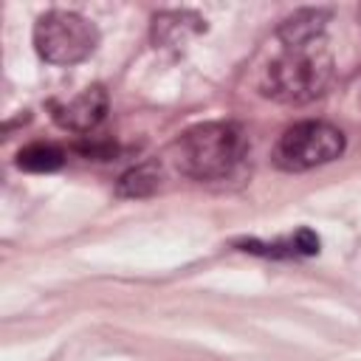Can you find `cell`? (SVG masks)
Masks as SVG:
<instances>
[{
  "label": "cell",
  "instance_id": "cell-1",
  "mask_svg": "<svg viewBox=\"0 0 361 361\" xmlns=\"http://www.w3.org/2000/svg\"><path fill=\"white\" fill-rule=\"evenodd\" d=\"M333 79V56L324 37L282 42V51L265 65L259 90L282 104H305L324 93Z\"/></svg>",
  "mask_w": 361,
  "mask_h": 361
},
{
  "label": "cell",
  "instance_id": "cell-2",
  "mask_svg": "<svg viewBox=\"0 0 361 361\" xmlns=\"http://www.w3.org/2000/svg\"><path fill=\"white\" fill-rule=\"evenodd\" d=\"M248 149L245 133L234 121H206L189 127L175 141V166L195 180H226L237 172Z\"/></svg>",
  "mask_w": 361,
  "mask_h": 361
},
{
  "label": "cell",
  "instance_id": "cell-3",
  "mask_svg": "<svg viewBox=\"0 0 361 361\" xmlns=\"http://www.w3.org/2000/svg\"><path fill=\"white\" fill-rule=\"evenodd\" d=\"M99 45L96 25L76 11H48L34 25V48L51 65H76Z\"/></svg>",
  "mask_w": 361,
  "mask_h": 361
},
{
  "label": "cell",
  "instance_id": "cell-4",
  "mask_svg": "<svg viewBox=\"0 0 361 361\" xmlns=\"http://www.w3.org/2000/svg\"><path fill=\"white\" fill-rule=\"evenodd\" d=\"M341 152H344V133L327 121L307 118L288 127L279 135L271 158L285 172H305L336 161Z\"/></svg>",
  "mask_w": 361,
  "mask_h": 361
},
{
  "label": "cell",
  "instance_id": "cell-5",
  "mask_svg": "<svg viewBox=\"0 0 361 361\" xmlns=\"http://www.w3.org/2000/svg\"><path fill=\"white\" fill-rule=\"evenodd\" d=\"M51 110H54L51 113L54 121L62 130L90 133V130H96L102 124V118L107 113V93H104V87L93 85V87H85L82 93H76L68 102H54Z\"/></svg>",
  "mask_w": 361,
  "mask_h": 361
},
{
  "label": "cell",
  "instance_id": "cell-6",
  "mask_svg": "<svg viewBox=\"0 0 361 361\" xmlns=\"http://www.w3.org/2000/svg\"><path fill=\"white\" fill-rule=\"evenodd\" d=\"M161 180H164V172H161V164L158 161H144L138 166H130L118 180H116V195L118 197H130V200H138V197H149L161 189Z\"/></svg>",
  "mask_w": 361,
  "mask_h": 361
},
{
  "label": "cell",
  "instance_id": "cell-7",
  "mask_svg": "<svg viewBox=\"0 0 361 361\" xmlns=\"http://www.w3.org/2000/svg\"><path fill=\"white\" fill-rule=\"evenodd\" d=\"M62 161L65 155L54 144H28L17 152V166L25 172H54L62 166Z\"/></svg>",
  "mask_w": 361,
  "mask_h": 361
},
{
  "label": "cell",
  "instance_id": "cell-8",
  "mask_svg": "<svg viewBox=\"0 0 361 361\" xmlns=\"http://www.w3.org/2000/svg\"><path fill=\"white\" fill-rule=\"evenodd\" d=\"M290 240H293L296 254H316V251H319V237H316L310 228H299Z\"/></svg>",
  "mask_w": 361,
  "mask_h": 361
}]
</instances>
